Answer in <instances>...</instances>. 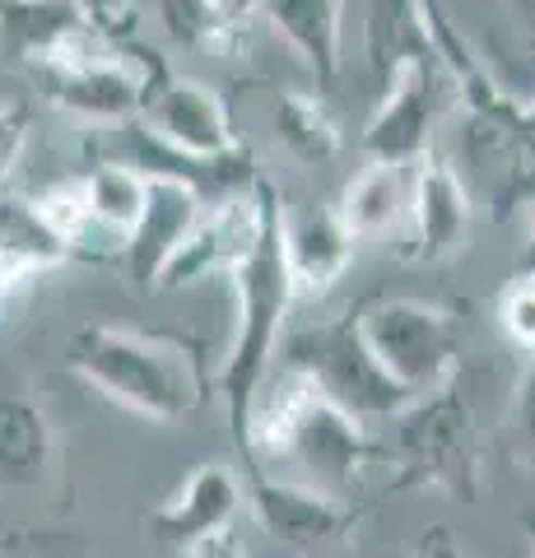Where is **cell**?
<instances>
[{
    "mask_svg": "<svg viewBox=\"0 0 535 558\" xmlns=\"http://www.w3.org/2000/svg\"><path fill=\"white\" fill-rule=\"evenodd\" d=\"M233 299H238V330L229 344V359L219 368L215 391L229 414L233 447L243 457V475H252V414L262 405V387L270 377V363L280 354V326L293 307V279L284 260V196L266 178L256 182V233L247 252L229 266Z\"/></svg>",
    "mask_w": 535,
    "mask_h": 558,
    "instance_id": "obj_1",
    "label": "cell"
},
{
    "mask_svg": "<svg viewBox=\"0 0 535 558\" xmlns=\"http://www.w3.org/2000/svg\"><path fill=\"white\" fill-rule=\"evenodd\" d=\"M65 368L84 387L108 396L154 424H182L210 400V373L200 359V340L182 330L145 326H84L65 344Z\"/></svg>",
    "mask_w": 535,
    "mask_h": 558,
    "instance_id": "obj_2",
    "label": "cell"
},
{
    "mask_svg": "<svg viewBox=\"0 0 535 558\" xmlns=\"http://www.w3.org/2000/svg\"><path fill=\"white\" fill-rule=\"evenodd\" d=\"M368 424H358L344 410H336L313 381L284 368V387H275L266 405L252 414V461L262 470V457L289 465L293 484H307L317 494H331L340 502H354V488L373 461Z\"/></svg>",
    "mask_w": 535,
    "mask_h": 558,
    "instance_id": "obj_3",
    "label": "cell"
},
{
    "mask_svg": "<svg viewBox=\"0 0 535 558\" xmlns=\"http://www.w3.org/2000/svg\"><path fill=\"white\" fill-rule=\"evenodd\" d=\"M387 461L396 465L391 488H438L447 498L475 502L485 494V457H479L475 410L461 387L414 396L401 414L387 418Z\"/></svg>",
    "mask_w": 535,
    "mask_h": 558,
    "instance_id": "obj_4",
    "label": "cell"
},
{
    "mask_svg": "<svg viewBox=\"0 0 535 558\" xmlns=\"http://www.w3.org/2000/svg\"><path fill=\"white\" fill-rule=\"evenodd\" d=\"M350 317L373 363L410 400L461 381L465 330L452 307L428 299H368Z\"/></svg>",
    "mask_w": 535,
    "mask_h": 558,
    "instance_id": "obj_5",
    "label": "cell"
},
{
    "mask_svg": "<svg viewBox=\"0 0 535 558\" xmlns=\"http://www.w3.org/2000/svg\"><path fill=\"white\" fill-rule=\"evenodd\" d=\"M284 368L299 373L303 381H313L336 410L358 418V424H387L391 414H401L410 405V396L373 363L350 312L336 322L299 330L284 344Z\"/></svg>",
    "mask_w": 535,
    "mask_h": 558,
    "instance_id": "obj_6",
    "label": "cell"
},
{
    "mask_svg": "<svg viewBox=\"0 0 535 558\" xmlns=\"http://www.w3.org/2000/svg\"><path fill=\"white\" fill-rule=\"evenodd\" d=\"M135 57L141 61L131 65L126 57L94 51L89 43H80L75 51H65V57L42 65L51 102H57L61 112L89 121V126H126V121H141L145 102L168 80V70L154 51H135Z\"/></svg>",
    "mask_w": 535,
    "mask_h": 558,
    "instance_id": "obj_7",
    "label": "cell"
},
{
    "mask_svg": "<svg viewBox=\"0 0 535 558\" xmlns=\"http://www.w3.org/2000/svg\"><path fill=\"white\" fill-rule=\"evenodd\" d=\"M243 502L252 508L256 526L289 549L331 545V539H344L358 526L354 502H340V498L317 494V488H307V484L266 475V470L243 475Z\"/></svg>",
    "mask_w": 535,
    "mask_h": 558,
    "instance_id": "obj_8",
    "label": "cell"
},
{
    "mask_svg": "<svg viewBox=\"0 0 535 558\" xmlns=\"http://www.w3.org/2000/svg\"><path fill=\"white\" fill-rule=\"evenodd\" d=\"M238 512H243V475L223 461H200L178 484V494H168L163 502H154L145 512V531L159 545H172L182 554L186 545H196L205 535L233 531Z\"/></svg>",
    "mask_w": 535,
    "mask_h": 558,
    "instance_id": "obj_9",
    "label": "cell"
},
{
    "mask_svg": "<svg viewBox=\"0 0 535 558\" xmlns=\"http://www.w3.org/2000/svg\"><path fill=\"white\" fill-rule=\"evenodd\" d=\"M405 219L414 229V247L405 256L420 260V266H442V260H452L465 247V238H471V196H465L457 168L438 159V154H424V159L414 163Z\"/></svg>",
    "mask_w": 535,
    "mask_h": 558,
    "instance_id": "obj_10",
    "label": "cell"
},
{
    "mask_svg": "<svg viewBox=\"0 0 535 558\" xmlns=\"http://www.w3.org/2000/svg\"><path fill=\"white\" fill-rule=\"evenodd\" d=\"M141 121L163 140V145L182 149V154H200V159H210V154H229L238 149L243 140L233 131V117H229V102H223L219 89L200 80H178L168 75L154 98L145 102Z\"/></svg>",
    "mask_w": 535,
    "mask_h": 558,
    "instance_id": "obj_11",
    "label": "cell"
},
{
    "mask_svg": "<svg viewBox=\"0 0 535 558\" xmlns=\"http://www.w3.org/2000/svg\"><path fill=\"white\" fill-rule=\"evenodd\" d=\"M145 182H149L145 209L135 219V229L126 233V266H131L135 289H159L163 270L182 252V242L192 238L205 205L178 182H163V178H145Z\"/></svg>",
    "mask_w": 535,
    "mask_h": 558,
    "instance_id": "obj_12",
    "label": "cell"
},
{
    "mask_svg": "<svg viewBox=\"0 0 535 558\" xmlns=\"http://www.w3.org/2000/svg\"><path fill=\"white\" fill-rule=\"evenodd\" d=\"M57 428L20 377L0 363V488H38L57 470Z\"/></svg>",
    "mask_w": 535,
    "mask_h": 558,
    "instance_id": "obj_13",
    "label": "cell"
},
{
    "mask_svg": "<svg viewBox=\"0 0 535 558\" xmlns=\"http://www.w3.org/2000/svg\"><path fill=\"white\" fill-rule=\"evenodd\" d=\"M98 38L80 0H0V61L51 65L80 43Z\"/></svg>",
    "mask_w": 535,
    "mask_h": 558,
    "instance_id": "obj_14",
    "label": "cell"
},
{
    "mask_svg": "<svg viewBox=\"0 0 535 558\" xmlns=\"http://www.w3.org/2000/svg\"><path fill=\"white\" fill-rule=\"evenodd\" d=\"M354 247L358 242L344 229L336 205L307 209L299 219H289V209H284V260H289L293 293H326L350 270Z\"/></svg>",
    "mask_w": 535,
    "mask_h": 558,
    "instance_id": "obj_15",
    "label": "cell"
},
{
    "mask_svg": "<svg viewBox=\"0 0 535 558\" xmlns=\"http://www.w3.org/2000/svg\"><path fill=\"white\" fill-rule=\"evenodd\" d=\"M256 182H262V178H256ZM252 233H256V186H252V196H247V201H233V205H215V209H205V215L196 219L192 238L182 242V252L172 256V266L163 270L159 289L196 284L200 275H215V270L229 275L233 260L247 252Z\"/></svg>",
    "mask_w": 535,
    "mask_h": 558,
    "instance_id": "obj_16",
    "label": "cell"
},
{
    "mask_svg": "<svg viewBox=\"0 0 535 558\" xmlns=\"http://www.w3.org/2000/svg\"><path fill=\"white\" fill-rule=\"evenodd\" d=\"M262 20L299 51L303 65L317 75L321 89L340 80L344 47V0H266Z\"/></svg>",
    "mask_w": 535,
    "mask_h": 558,
    "instance_id": "obj_17",
    "label": "cell"
},
{
    "mask_svg": "<svg viewBox=\"0 0 535 558\" xmlns=\"http://www.w3.org/2000/svg\"><path fill=\"white\" fill-rule=\"evenodd\" d=\"M340 219L344 229L358 238H387L396 223L405 219L410 209V182H405V168H391V163H368L358 178L344 186L340 196Z\"/></svg>",
    "mask_w": 535,
    "mask_h": 558,
    "instance_id": "obj_18",
    "label": "cell"
},
{
    "mask_svg": "<svg viewBox=\"0 0 535 558\" xmlns=\"http://www.w3.org/2000/svg\"><path fill=\"white\" fill-rule=\"evenodd\" d=\"M80 178H84V205H89L94 233H112L126 242V233L135 229V219H141V209H145L149 182L122 159H98L89 172H80Z\"/></svg>",
    "mask_w": 535,
    "mask_h": 558,
    "instance_id": "obj_19",
    "label": "cell"
},
{
    "mask_svg": "<svg viewBox=\"0 0 535 558\" xmlns=\"http://www.w3.org/2000/svg\"><path fill=\"white\" fill-rule=\"evenodd\" d=\"M275 135L303 168H326L340 154V126L326 112L321 98H307L299 89H280L275 98Z\"/></svg>",
    "mask_w": 535,
    "mask_h": 558,
    "instance_id": "obj_20",
    "label": "cell"
},
{
    "mask_svg": "<svg viewBox=\"0 0 535 558\" xmlns=\"http://www.w3.org/2000/svg\"><path fill=\"white\" fill-rule=\"evenodd\" d=\"M163 28L178 47L192 51H219V57H233L238 47L247 43V24L219 5V0H159Z\"/></svg>",
    "mask_w": 535,
    "mask_h": 558,
    "instance_id": "obj_21",
    "label": "cell"
},
{
    "mask_svg": "<svg viewBox=\"0 0 535 558\" xmlns=\"http://www.w3.org/2000/svg\"><path fill=\"white\" fill-rule=\"evenodd\" d=\"M0 252L28 260L33 270H57L61 260H71V252L47 233L28 201H0Z\"/></svg>",
    "mask_w": 535,
    "mask_h": 558,
    "instance_id": "obj_22",
    "label": "cell"
},
{
    "mask_svg": "<svg viewBox=\"0 0 535 558\" xmlns=\"http://www.w3.org/2000/svg\"><path fill=\"white\" fill-rule=\"evenodd\" d=\"M508 154V182L498 186V205H494V219H508L516 209L535 205V102H526L516 126L508 131V140L498 145Z\"/></svg>",
    "mask_w": 535,
    "mask_h": 558,
    "instance_id": "obj_23",
    "label": "cell"
},
{
    "mask_svg": "<svg viewBox=\"0 0 535 558\" xmlns=\"http://www.w3.org/2000/svg\"><path fill=\"white\" fill-rule=\"evenodd\" d=\"M508 457L535 475V363L516 377L512 405H508Z\"/></svg>",
    "mask_w": 535,
    "mask_h": 558,
    "instance_id": "obj_24",
    "label": "cell"
},
{
    "mask_svg": "<svg viewBox=\"0 0 535 558\" xmlns=\"http://www.w3.org/2000/svg\"><path fill=\"white\" fill-rule=\"evenodd\" d=\"M498 326L503 336L535 359V279H512L508 293L498 299Z\"/></svg>",
    "mask_w": 535,
    "mask_h": 558,
    "instance_id": "obj_25",
    "label": "cell"
},
{
    "mask_svg": "<svg viewBox=\"0 0 535 558\" xmlns=\"http://www.w3.org/2000/svg\"><path fill=\"white\" fill-rule=\"evenodd\" d=\"M28 131H33V108H28V102L24 98L0 102V182H5L14 172V163L24 159Z\"/></svg>",
    "mask_w": 535,
    "mask_h": 558,
    "instance_id": "obj_26",
    "label": "cell"
},
{
    "mask_svg": "<svg viewBox=\"0 0 535 558\" xmlns=\"http://www.w3.org/2000/svg\"><path fill=\"white\" fill-rule=\"evenodd\" d=\"M42 270H33L28 260H20V256H10V252H0V322H5V312L14 307V299L38 279Z\"/></svg>",
    "mask_w": 535,
    "mask_h": 558,
    "instance_id": "obj_27",
    "label": "cell"
},
{
    "mask_svg": "<svg viewBox=\"0 0 535 558\" xmlns=\"http://www.w3.org/2000/svg\"><path fill=\"white\" fill-rule=\"evenodd\" d=\"M94 33H126V0H80Z\"/></svg>",
    "mask_w": 535,
    "mask_h": 558,
    "instance_id": "obj_28",
    "label": "cell"
},
{
    "mask_svg": "<svg viewBox=\"0 0 535 558\" xmlns=\"http://www.w3.org/2000/svg\"><path fill=\"white\" fill-rule=\"evenodd\" d=\"M182 558H252L243 545H238L233 531H219V535H205L196 545H186Z\"/></svg>",
    "mask_w": 535,
    "mask_h": 558,
    "instance_id": "obj_29",
    "label": "cell"
},
{
    "mask_svg": "<svg viewBox=\"0 0 535 558\" xmlns=\"http://www.w3.org/2000/svg\"><path fill=\"white\" fill-rule=\"evenodd\" d=\"M420 558H471V554L457 545V535L447 531V526H428L424 531V545H420Z\"/></svg>",
    "mask_w": 535,
    "mask_h": 558,
    "instance_id": "obj_30",
    "label": "cell"
},
{
    "mask_svg": "<svg viewBox=\"0 0 535 558\" xmlns=\"http://www.w3.org/2000/svg\"><path fill=\"white\" fill-rule=\"evenodd\" d=\"M512 279H535V205H531V229H526V242H522V252H516Z\"/></svg>",
    "mask_w": 535,
    "mask_h": 558,
    "instance_id": "obj_31",
    "label": "cell"
},
{
    "mask_svg": "<svg viewBox=\"0 0 535 558\" xmlns=\"http://www.w3.org/2000/svg\"><path fill=\"white\" fill-rule=\"evenodd\" d=\"M508 10H512L516 28L526 33V43H531V51H535V0H508Z\"/></svg>",
    "mask_w": 535,
    "mask_h": 558,
    "instance_id": "obj_32",
    "label": "cell"
},
{
    "mask_svg": "<svg viewBox=\"0 0 535 558\" xmlns=\"http://www.w3.org/2000/svg\"><path fill=\"white\" fill-rule=\"evenodd\" d=\"M219 5L229 14H238V20H256V14L266 10V0H219Z\"/></svg>",
    "mask_w": 535,
    "mask_h": 558,
    "instance_id": "obj_33",
    "label": "cell"
},
{
    "mask_svg": "<svg viewBox=\"0 0 535 558\" xmlns=\"http://www.w3.org/2000/svg\"><path fill=\"white\" fill-rule=\"evenodd\" d=\"M522 526H526V539H531V558H535V512H526V521H522Z\"/></svg>",
    "mask_w": 535,
    "mask_h": 558,
    "instance_id": "obj_34",
    "label": "cell"
}]
</instances>
